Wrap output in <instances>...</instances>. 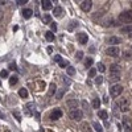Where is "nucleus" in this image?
<instances>
[{"label":"nucleus","mask_w":132,"mask_h":132,"mask_svg":"<svg viewBox=\"0 0 132 132\" xmlns=\"http://www.w3.org/2000/svg\"><path fill=\"white\" fill-rule=\"evenodd\" d=\"M0 118H1V119H4V118H5V115H4V114H3V112H1V111H0Z\"/></svg>","instance_id":"de8ad7c7"},{"label":"nucleus","mask_w":132,"mask_h":132,"mask_svg":"<svg viewBox=\"0 0 132 132\" xmlns=\"http://www.w3.org/2000/svg\"><path fill=\"white\" fill-rule=\"evenodd\" d=\"M75 58H77L78 61H79V60H82V58H83V52H81V50H78V52L75 53Z\"/></svg>","instance_id":"473e14b6"},{"label":"nucleus","mask_w":132,"mask_h":132,"mask_svg":"<svg viewBox=\"0 0 132 132\" xmlns=\"http://www.w3.org/2000/svg\"><path fill=\"white\" fill-rule=\"evenodd\" d=\"M81 128H82L83 132H90V125L87 124V123H83V124L81 125Z\"/></svg>","instance_id":"c756f323"},{"label":"nucleus","mask_w":132,"mask_h":132,"mask_svg":"<svg viewBox=\"0 0 132 132\" xmlns=\"http://www.w3.org/2000/svg\"><path fill=\"white\" fill-rule=\"evenodd\" d=\"M98 116H99L100 119H103V120H107L108 114H107V111H104V110H100V111H98Z\"/></svg>","instance_id":"aec40b11"},{"label":"nucleus","mask_w":132,"mask_h":132,"mask_svg":"<svg viewBox=\"0 0 132 132\" xmlns=\"http://www.w3.org/2000/svg\"><path fill=\"white\" fill-rule=\"evenodd\" d=\"M21 13H22V17L24 19H30L33 15V11L30 9V8H25V9H22Z\"/></svg>","instance_id":"9b49d317"},{"label":"nucleus","mask_w":132,"mask_h":132,"mask_svg":"<svg viewBox=\"0 0 132 132\" xmlns=\"http://www.w3.org/2000/svg\"><path fill=\"white\" fill-rule=\"evenodd\" d=\"M56 91H57V86L54 85V83H52L49 87V92H48V95L49 97H53V95H56Z\"/></svg>","instance_id":"a211bd4d"},{"label":"nucleus","mask_w":132,"mask_h":132,"mask_svg":"<svg viewBox=\"0 0 132 132\" xmlns=\"http://www.w3.org/2000/svg\"><path fill=\"white\" fill-rule=\"evenodd\" d=\"M122 32H123V33H128V35H131V33H132V25H128V27L122 28Z\"/></svg>","instance_id":"a878e982"},{"label":"nucleus","mask_w":132,"mask_h":132,"mask_svg":"<svg viewBox=\"0 0 132 132\" xmlns=\"http://www.w3.org/2000/svg\"><path fill=\"white\" fill-rule=\"evenodd\" d=\"M128 36H130V37H131V38H132V33H131V35H128Z\"/></svg>","instance_id":"603ef678"},{"label":"nucleus","mask_w":132,"mask_h":132,"mask_svg":"<svg viewBox=\"0 0 132 132\" xmlns=\"http://www.w3.org/2000/svg\"><path fill=\"white\" fill-rule=\"evenodd\" d=\"M122 92H123V86H120V85H114L110 89V95L112 98H118Z\"/></svg>","instance_id":"7ed1b4c3"},{"label":"nucleus","mask_w":132,"mask_h":132,"mask_svg":"<svg viewBox=\"0 0 132 132\" xmlns=\"http://www.w3.org/2000/svg\"><path fill=\"white\" fill-rule=\"evenodd\" d=\"M124 57L127 58V60H128V58L131 60V58H132V53L130 52V50H125V52H124Z\"/></svg>","instance_id":"58836bf2"},{"label":"nucleus","mask_w":132,"mask_h":132,"mask_svg":"<svg viewBox=\"0 0 132 132\" xmlns=\"http://www.w3.org/2000/svg\"><path fill=\"white\" fill-rule=\"evenodd\" d=\"M50 29H52V32H56V30H57V24H56V22H52V24H50Z\"/></svg>","instance_id":"a19ab883"},{"label":"nucleus","mask_w":132,"mask_h":132,"mask_svg":"<svg viewBox=\"0 0 132 132\" xmlns=\"http://www.w3.org/2000/svg\"><path fill=\"white\" fill-rule=\"evenodd\" d=\"M63 82H65L66 85H70V83H71V81H70L69 78H66V77H65V78H63Z\"/></svg>","instance_id":"a18cd8bd"},{"label":"nucleus","mask_w":132,"mask_h":132,"mask_svg":"<svg viewBox=\"0 0 132 132\" xmlns=\"http://www.w3.org/2000/svg\"><path fill=\"white\" fill-rule=\"evenodd\" d=\"M25 110H27V115H32V114H35V111H36V104H35L33 102L27 103V106H25Z\"/></svg>","instance_id":"1a4fd4ad"},{"label":"nucleus","mask_w":132,"mask_h":132,"mask_svg":"<svg viewBox=\"0 0 132 132\" xmlns=\"http://www.w3.org/2000/svg\"><path fill=\"white\" fill-rule=\"evenodd\" d=\"M106 53H107L110 57H119L120 50H119V48H118V46H110L107 50H106Z\"/></svg>","instance_id":"39448f33"},{"label":"nucleus","mask_w":132,"mask_h":132,"mask_svg":"<svg viewBox=\"0 0 132 132\" xmlns=\"http://www.w3.org/2000/svg\"><path fill=\"white\" fill-rule=\"evenodd\" d=\"M17 81H19L17 75H13V77H11V78H9V85H11V86L16 85V83H17Z\"/></svg>","instance_id":"bb28decb"},{"label":"nucleus","mask_w":132,"mask_h":132,"mask_svg":"<svg viewBox=\"0 0 132 132\" xmlns=\"http://www.w3.org/2000/svg\"><path fill=\"white\" fill-rule=\"evenodd\" d=\"M118 103H119V108L122 112H127L130 110V100H128L127 98H122Z\"/></svg>","instance_id":"20e7f679"},{"label":"nucleus","mask_w":132,"mask_h":132,"mask_svg":"<svg viewBox=\"0 0 132 132\" xmlns=\"http://www.w3.org/2000/svg\"><path fill=\"white\" fill-rule=\"evenodd\" d=\"M92 62H94V61H92V58H91V57L86 58V60H85V66H86V67H90V66L92 65Z\"/></svg>","instance_id":"cd10ccee"},{"label":"nucleus","mask_w":132,"mask_h":132,"mask_svg":"<svg viewBox=\"0 0 132 132\" xmlns=\"http://www.w3.org/2000/svg\"><path fill=\"white\" fill-rule=\"evenodd\" d=\"M95 83H97V85H102V83H103V77H102V75L95 77Z\"/></svg>","instance_id":"7c9ffc66"},{"label":"nucleus","mask_w":132,"mask_h":132,"mask_svg":"<svg viewBox=\"0 0 132 132\" xmlns=\"http://www.w3.org/2000/svg\"><path fill=\"white\" fill-rule=\"evenodd\" d=\"M13 116L16 118V120H17V122H21V115H20V112L15 111V112H13Z\"/></svg>","instance_id":"f704fd0d"},{"label":"nucleus","mask_w":132,"mask_h":132,"mask_svg":"<svg viewBox=\"0 0 132 132\" xmlns=\"http://www.w3.org/2000/svg\"><path fill=\"white\" fill-rule=\"evenodd\" d=\"M95 75H97V69H90V71H89V77H90V78H94Z\"/></svg>","instance_id":"72a5a7b5"},{"label":"nucleus","mask_w":132,"mask_h":132,"mask_svg":"<svg viewBox=\"0 0 132 132\" xmlns=\"http://www.w3.org/2000/svg\"><path fill=\"white\" fill-rule=\"evenodd\" d=\"M62 13H63V9L61 7H56L54 9H53V15H54L56 17H61Z\"/></svg>","instance_id":"4468645a"},{"label":"nucleus","mask_w":132,"mask_h":132,"mask_svg":"<svg viewBox=\"0 0 132 132\" xmlns=\"http://www.w3.org/2000/svg\"><path fill=\"white\" fill-rule=\"evenodd\" d=\"M91 7H92L91 0H85V1L81 3V9H82L83 12H89V11L91 9Z\"/></svg>","instance_id":"423d86ee"},{"label":"nucleus","mask_w":132,"mask_h":132,"mask_svg":"<svg viewBox=\"0 0 132 132\" xmlns=\"http://www.w3.org/2000/svg\"><path fill=\"white\" fill-rule=\"evenodd\" d=\"M69 116H70V119H71V120L81 122V120L83 119V112L81 111V110H73V111H70Z\"/></svg>","instance_id":"f03ea898"},{"label":"nucleus","mask_w":132,"mask_h":132,"mask_svg":"<svg viewBox=\"0 0 132 132\" xmlns=\"http://www.w3.org/2000/svg\"><path fill=\"white\" fill-rule=\"evenodd\" d=\"M41 3H42V4H41V7H42L44 11L52 9V3L53 1H50V0H44V1H41Z\"/></svg>","instance_id":"f8f14e48"},{"label":"nucleus","mask_w":132,"mask_h":132,"mask_svg":"<svg viewBox=\"0 0 132 132\" xmlns=\"http://www.w3.org/2000/svg\"><path fill=\"white\" fill-rule=\"evenodd\" d=\"M91 104H92V108H97V110H98L99 106H100V99H99V98H94V100H92Z\"/></svg>","instance_id":"b1692460"},{"label":"nucleus","mask_w":132,"mask_h":132,"mask_svg":"<svg viewBox=\"0 0 132 132\" xmlns=\"http://www.w3.org/2000/svg\"><path fill=\"white\" fill-rule=\"evenodd\" d=\"M0 83H1V81H0Z\"/></svg>","instance_id":"864d4df0"},{"label":"nucleus","mask_w":132,"mask_h":132,"mask_svg":"<svg viewBox=\"0 0 132 132\" xmlns=\"http://www.w3.org/2000/svg\"><path fill=\"white\" fill-rule=\"evenodd\" d=\"M98 70H99L100 73H104L106 71V66L103 65L102 62H99V63H98Z\"/></svg>","instance_id":"2f4dec72"},{"label":"nucleus","mask_w":132,"mask_h":132,"mask_svg":"<svg viewBox=\"0 0 132 132\" xmlns=\"http://www.w3.org/2000/svg\"><path fill=\"white\" fill-rule=\"evenodd\" d=\"M27 3H28V0H17L16 4L17 5H24V4H27Z\"/></svg>","instance_id":"79ce46f5"},{"label":"nucleus","mask_w":132,"mask_h":132,"mask_svg":"<svg viewBox=\"0 0 132 132\" xmlns=\"http://www.w3.org/2000/svg\"><path fill=\"white\" fill-rule=\"evenodd\" d=\"M123 123H124V128H125V131L130 132V131H131V128H132V123H131V120L128 119V118H124V119H123Z\"/></svg>","instance_id":"ddd939ff"},{"label":"nucleus","mask_w":132,"mask_h":132,"mask_svg":"<svg viewBox=\"0 0 132 132\" xmlns=\"http://www.w3.org/2000/svg\"><path fill=\"white\" fill-rule=\"evenodd\" d=\"M52 52H53V49L49 46V48H48V53H52Z\"/></svg>","instance_id":"09e8293b"},{"label":"nucleus","mask_w":132,"mask_h":132,"mask_svg":"<svg viewBox=\"0 0 132 132\" xmlns=\"http://www.w3.org/2000/svg\"><path fill=\"white\" fill-rule=\"evenodd\" d=\"M0 77L1 78H8V70H1V71H0Z\"/></svg>","instance_id":"c9c22d12"},{"label":"nucleus","mask_w":132,"mask_h":132,"mask_svg":"<svg viewBox=\"0 0 132 132\" xmlns=\"http://www.w3.org/2000/svg\"><path fill=\"white\" fill-rule=\"evenodd\" d=\"M119 21L120 22H124V24H130L132 22V9L130 11H124L119 15Z\"/></svg>","instance_id":"f257e3e1"},{"label":"nucleus","mask_w":132,"mask_h":132,"mask_svg":"<svg viewBox=\"0 0 132 132\" xmlns=\"http://www.w3.org/2000/svg\"><path fill=\"white\" fill-rule=\"evenodd\" d=\"M92 127H94V130L97 131V132H103V127L99 124L98 122H94L92 123Z\"/></svg>","instance_id":"5701e85b"},{"label":"nucleus","mask_w":132,"mask_h":132,"mask_svg":"<svg viewBox=\"0 0 132 132\" xmlns=\"http://www.w3.org/2000/svg\"><path fill=\"white\" fill-rule=\"evenodd\" d=\"M66 73H67V75L73 77V75L75 74V69H74V66H67V67H66Z\"/></svg>","instance_id":"393cba45"},{"label":"nucleus","mask_w":132,"mask_h":132,"mask_svg":"<svg viewBox=\"0 0 132 132\" xmlns=\"http://www.w3.org/2000/svg\"><path fill=\"white\" fill-rule=\"evenodd\" d=\"M77 25H78V22H75V21H71V22H70V25H69V30H73V29H74L75 27H77Z\"/></svg>","instance_id":"4c0bfd02"},{"label":"nucleus","mask_w":132,"mask_h":132,"mask_svg":"<svg viewBox=\"0 0 132 132\" xmlns=\"http://www.w3.org/2000/svg\"><path fill=\"white\" fill-rule=\"evenodd\" d=\"M1 19H3V11L0 9V20H1Z\"/></svg>","instance_id":"3c124183"},{"label":"nucleus","mask_w":132,"mask_h":132,"mask_svg":"<svg viewBox=\"0 0 132 132\" xmlns=\"http://www.w3.org/2000/svg\"><path fill=\"white\" fill-rule=\"evenodd\" d=\"M19 97L20 98H28V90L25 87H22L19 90Z\"/></svg>","instance_id":"412c9836"},{"label":"nucleus","mask_w":132,"mask_h":132,"mask_svg":"<svg viewBox=\"0 0 132 132\" xmlns=\"http://www.w3.org/2000/svg\"><path fill=\"white\" fill-rule=\"evenodd\" d=\"M5 4V1H4V0H0V5H4Z\"/></svg>","instance_id":"8fccbe9b"},{"label":"nucleus","mask_w":132,"mask_h":132,"mask_svg":"<svg viewBox=\"0 0 132 132\" xmlns=\"http://www.w3.org/2000/svg\"><path fill=\"white\" fill-rule=\"evenodd\" d=\"M120 79V73H110V81L111 82H116Z\"/></svg>","instance_id":"2eb2a0df"},{"label":"nucleus","mask_w":132,"mask_h":132,"mask_svg":"<svg viewBox=\"0 0 132 132\" xmlns=\"http://www.w3.org/2000/svg\"><path fill=\"white\" fill-rule=\"evenodd\" d=\"M107 42L110 44V45H116V44H120L122 42V40H120L119 37H110L107 40Z\"/></svg>","instance_id":"dca6fc26"},{"label":"nucleus","mask_w":132,"mask_h":132,"mask_svg":"<svg viewBox=\"0 0 132 132\" xmlns=\"http://www.w3.org/2000/svg\"><path fill=\"white\" fill-rule=\"evenodd\" d=\"M45 38H46L49 42H52V41L54 40V35H53L52 30H48V32H45Z\"/></svg>","instance_id":"6ab92c4d"},{"label":"nucleus","mask_w":132,"mask_h":132,"mask_svg":"<svg viewBox=\"0 0 132 132\" xmlns=\"http://www.w3.org/2000/svg\"><path fill=\"white\" fill-rule=\"evenodd\" d=\"M54 61H56L57 63H60L61 61H62V57H61V56H58V54H56V56H54Z\"/></svg>","instance_id":"ea45409f"},{"label":"nucleus","mask_w":132,"mask_h":132,"mask_svg":"<svg viewBox=\"0 0 132 132\" xmlns=\"http://www.w3.org/2000/svg\"><path fill=\"white\" fill-rule=\"evenodd\" d=\"M61 116H62V111L60 108H56V110H53L50 112V119L52 120H58V119H61Z\"/></svg>","instance_id":"0eeeda50"},{"label":"nucleus","mask_w":132,"mask_h":132,"mask_svg":"<svg viewBox=\"0 0 132 132\" xmlns=\"http://www.w3.org/2000/svg\"><path fill=\"white\" fill-rule=\"evenodd\" d=\"M66 106H67L69 108H71V111H73V110H78L79 102H78L77 99H70V100H67V102H66Z\"/></svg>","instance_id":"6e6552de"},{"label":"nucleus","mask_w":132,"mask_h":132,"mask_svg":"<svg viewBox=\"0 0 132 132\" xmlns=\"http://www.w3.org/2000/svg\"><path fill=\"white\" fill-rule=\"evenodd\" d=\"M110 71H111V73H120L119 65H116V63H112V65L110 66Z\"/></svg>","instance_id":"4be33fe9"},{"label":"nucleus","mask_w":132,"mask_h":132,"mask_svg":"<svg viewBox=\"0 0 132 132\" xmlns=\"http://www.w3.org/2000/svg\"><path fill=\"white\" fill-rule=\"evenodd\" d=\"M78 37V41H79V44H82V45H85V44H87V41H89V36L86 35V33H79V35L77 36Z\"/></svg>","instance_id":"9d476101"},{"label":"nucleus","mask_w":132,"mask_h":132,"mask_svg":"<svg viewBox=\"0 0 132 132\" xmlns=\"http://www.w3.org/2000/svg\"><path fill=\"white\" fill-rule=\"evenodd\" d=\"M58 65H60V67H67V66H69V62L65 61V60H62L60 63H58Z\"/></svg>","instance_id":"e433bc0d"},{"label":"nucleus","mask_w":132,"mask_h":132,"mask_svg":"<svg viewBox=\"0 0 132 132\" xmlns=\"http://www.w3.org/2000/svg\"><path fill=\"white\" fill-rule=\"evenodd\" d=\"M44 22H45V24H52V16H50V15H45L44 16Z\"/></svg>","instance_id":"c85d7f7f"},{"label":"nucleus","mask_w":132,"mask_h":132,"mask_svg":"<svg viewBox=\"0 0 132 132\" xmlns=\"http://www.w3.org/2000/svg\"><path fill=\"white\" fill-rule=\"evenodd\" d=\"M65 91H66V89H58L57 91H56V98H57V99H62Z\"/></svg>","instance_id":"f3484780"},{"label":"nucleus","mask_w":132,"mask_h":132,"mask_svg":"<svg viewBox=\"0 0 132 132\" xmlns=\"http://www.w3.org/2000/svg\"><path fill=\"white\" fill-rule=\"evenodd\" d=\"M9 70H17V66H16V63H15V62L9 63Z\"/></svg>","instance_id":"37998d69"},{"label":"nucleus","mask_w":132,"mask_h":132,"mask_svg":"<svg viewBox=\"0 0 132 132\" xmlns=\"http://www.w3.org/2000/svg\"><path fill=\"white\" fill-rule=\"evenodd\" d=\"M103 103H106V104L108 103V97H104V98H103Z\"/></svg>","instance_id":"49530a36"},{"label":"nucleus","mask_w":132,"mask_h":132,"mask_svg":"<svg viewBox=\"0 0 132 132\" xmlns=\"http://www.w3.org/2000/svg\"><path fill=\"white\" fill-rule=\"evenodd\" d=\"M82 106H83V108H86V110H87V107H89V103L86 102V100H82Z\"/></svg>","instance_id":"c03bdc74"}]
</instances>
